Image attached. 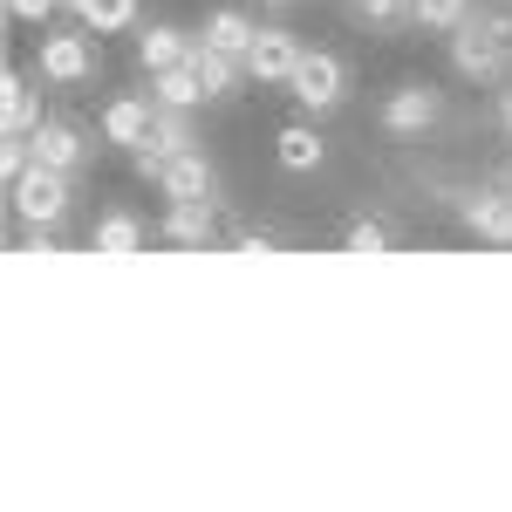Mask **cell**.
<instances>
[{"instance_id":"cb8c5ba5","label":"cell","mask_w":512,"mask_h":512,"mask_svg":"<svg viewBox=\"0 0 512 512\" xmlns=\"http://www.w3.org/2000/svg\"><path fill=\"white\" fill-rule=\"evenodd\" d=\"M233 246H239V253H274V239H267V233H239Z\"/></svg>"},{"instance_id":"9c48e42d","label":"cell","mask_w":512,"mask_h":512,"mask_svg":"<svg viewBox=\"0 0 512 512\" xmlns=\"http://www.w3.org/2000/svg\"><path fill=\"white\" fill-rule=\"evenodd\" d=\"M151 130H158V96H117V103L103 110V137L123 144V151H137Z\"/></svg>"},{"instance_id":"d4e9b609","label":"cell","mask_w":512,"mask_h":512,"mask_svg":"<svg viewBox=\"0 0 512 512\" xmlns=\"http://www.w3.org/2000/svg\"><path fill=\"white\" fill-rule=\"evenodd\" d=\"M499 123H506V130H512V89H506V96H499Z\"/></svg>"},{"instance_id":"3957f363","label":"cell","mask_w":512,"mask_h":512,"mask_svg":"<svg viewBox=\"0 0 512 512\" xmlns=\"http://www.w3.org/2000/svg\"><path fill=\"white\" fill-rule=\"evenodd\" d=\"M287 96L321 117V110H335V103L349 96V69H342L328 48H301V69H294V82H287Z\"/></svg>"},{"instance_id":"603a6c76","label":"cell","mask_w":512,"mask_h":512,"mask_svg":"<svg viewBox=\"0 0 512 512\" xmlns=\"http://www.w3.org/2000/svg\"><path fill=\"white\" fill-rule=\"evenodd\" d=\"M55 7H62V0H7V14H14V21H48Z\"/></svg>"},{"instance_id":"d6986e66","label":"cell","mask_w":512,"mask_h":512,"mask_svg":"<svg viewBox=\"0 0 512 512\" xmlns=\"http://www.w3.org/2000/svg\"><path fill=\"white\" fill-rule=\"evenodd\" d=\"M96 253H110V260H123V253H144V219L110 212V219L96 226Z\"/></svg>"},{"instance_id":"ffe728a7","label":"cell","mask_w":512,"mask_h":512,"mask_svg":"<svg viewBox=\"0 0 512 512\" xmlns=\"http://www.w3.org/2000/svg\"><path fill=\"white\" fill-rule=\"evenodd\" d=\"M355 14H362L376 35H396L403 21H417V0H355Z\"/></svg>"},{"instance_id":"4fadbf2b","label":"cell","mask_w":512,"mask_h":512,"mask_svg":"<svg viewBox=\"0 0 512 512\" xmlns=\"http://www.w3.org/2000/svg\"><path fill=\"white\" fill-rule=\"evenodd\" d=\"M41 130V103H35V89L21 76H7L0 82V137H35Z\"/></svg>"},{"instance_id":"8fae6325","label":"cell","mask_w":512,"mask_h":512,"mask_svg":"<svg viewBox=\"0 0 512 512\" xmlns=\"http://www.w3.org/2000/svg\"><path fill=\"white\" fill-rule=\"evenodd\" d=\"M192 41L198 35H185V28H171V21H158V28H144L137 35V62L158 76V69H178V62H192Z\"/></svg>"},{"instance_id":"6da1fadb","label":"cell","mask_w":512,"mask_h":512,"mask_svg":"<svg viewBox=\"0 0 512 512\" xmlns=\"http://www.w3.org/2000/svg\"><path fill=\"white\" fill-rule=\"evenodd\" d=\"M512 62V14H465L451 28V69L472 82H499Z\"/></svg>"},{"instance_id":"277c9868","label":"cell","mask_w":512,"mask_h":512,"mask_svg":"<svg viewBox=\"0 0 512 512\" xmlns=\"http://www.w3.org/2000/svg\"><path fill=\"white\" fill-rule=\"evenodd\" d=\"M294 69H301V41L287 35V28H260L253 55H246V76L267 82V89H287V82H294Z\"/></svg>"},{"instance_id":"ba28073f","label":"cell","mask_w":512,"mask_h":512,"mask_svg":"<svg viewBox=\"0 0 512 512\" xmlns=\"http://www.w3.org/2000/svg\"><path fill=\"white\" fill-rule=\"evenodd\" d=\"M437 123V89L431 82H403L390 103H383V130L390 137H417V130H431Z\"/></svg>"},{"instance_id":"7a4b0ae2","label":"cell","mask_w":512,"mask_h":512,"mask_svg":"<svg viewBox=\"0 0 512 512\" xmlns=\"http://www.w3.org/2000/svg\"><path fill=\"white\" fill-rule=\"evenodd\" d=\"M7 198H14V219H28V226H62L69 219V198H76V178L69 171H55V164H28L14 185H7Z\"/></svg>"},{"instance_id":"5b68a950","label":"cell","mask_w":512,"mask_h":512,"mask_svg":"<svg viewBox=\"0 0 512 512\" xmlns=\"http://www.w3.org/2000/svg\"><path fill=\"white\" fill-rule=\"evenodd\" d=\"M164 198L171 205H219V171L198 158V151H178V158L164 164Z\"/></svg>"},{"instance_id":"8992f818","label":"cell","mask_w":512,"mask_h":512,"mask_svg":"<svg viewBox=\"0 0 512 512\" xmlns=\"http://www.w3.org/2000/svg\"><path fill=\"white\" fill-rule=\"evenodd\" d=\"M41 76L48 82H89L96 76V41H89V28L41 41Z\"/></svg>"},{"instance_id":"e0dca14e","label":"cell","mask_w":512,"mask_h":512,"mask_svg":"<svg viewBox=\"0 0 512 512\" xmlns=\"http://www.w3.org/2000/svg\"><path fill=\"white\" fill-rule=\"evenodd\" d=\"M274 158H280V171H315L321 164V137L308 130V123H287L274 137Z\"/></svg>"},{"instance_id":"5bb4252c","label":"cell","mask_w":512,"mask_h":512,"mask_svg":"<svg viewBox=\"0 0 512 512\" xmlns=\"http://www.w3.org/2000/svg\"><path fill=\"white\" fill-rule=\"evenodd\" d=\"M212 226H219V205H171L158 233L171 239V246H205V239H212Z\"/></svg>"},{"instance_id":"7c38bea8","label":"cell","mask_w":512,"mask_h":512,"mask_svg":"<svg viewBox=\"0 0 512 512\" xmlns=\"http://www.w3.org/2000/svg\"><path fill=\"white\" fill-rule=\"evenodd\" d=\"M239 69H246L239 55H226V48H212V41H205V35L192 41V76L205 82V96H212V103H219V96H233Z\"/></svg>"},{"instance_id":"ac0fdd59","label":"cell","mask_w":512,"mask_h":512,"mask_svg":"<svg viewBox=\"0 0 512 512\" xmlns=\"http://www.w3.org/2000/svg\"><path fill=\"white\" fill-rule=\"evenodd\" d=\"M151 89H158V103H178V110H198V103H212V96H205V82L192 76V62H178V69H158V76H151Z\"/></svg>"},{"instance_id":"9a60e30c","label":"cell","mask_w":512,"mask_h":512,"mask_svg":"<svg viewBox=\"0 0 512 512\" xmlns=\"http://www.w3.org/2000/svg\"><path fill=\"white\" fill-rule=\"evenodd\" d=\"M205 41H212V48H226V55H239V62H246V55H253V41H260V28H253V21H246L239 7H219V14L205 21Z\"/></svg>"},{"instance_id":"52a82bcc","label":"cell","mask_w":512,"mask_h":512,"mask_svg":"<svg viewBox=\"0 0 512 512\" xmlns=\"http://www.w3.org/2000/svg\"><path fill=\"white\" fill-rule=\"evenodd\" d=\"M28 144H35V164H55V171H69V178L89 164V137H82L76 123H62V117H41V130L28 137Z\"/></svg>"},{"instance_id":"44dd1931","label":"cell","mask_w":512,"mask_h":512,"mask_svg":"<svg viewBox=\"0 0 512 512\" xmlns=\"http://www.w3.org/2000/svg\"><path fill=\"white\" fill-rule=\"evenodd\" d=\"M342 246L349 253H390V226L383 219H355L349 233H342Z\"/></svg>"},{"instance_id":"7402d4cb","label":"cell","mask_w":512,"mask_h":512,"mask_svg":"<svg viewBox=\"0 0 512 512\" xmlns=\"http://www.w3.org/2000/svg\"><path fill=\"white\" fill-rule=\"evenodd\" d=\"M465 14H472V0H417V21H424V28H444V35H451Z\"/></svg>"},{"instance_id":"484cf974","label":"cell","mask_w":512,"mask_h":512,"mask_svg":"<svg viewBox=\"0 0 512 512\" xmlns=\"http://www.w3.org/2000/svg\"><path fill=\"white\" fill-rule=\"evenodd\" d=\"M267 7H294V0H267Z\"/></svg>"},{"instance_id":"30bf717a","label":"cell","mask_w":512,"mask_h":512,"mask_svg":"<svg viewBox=\"0 0 512 512\" xmlns=\"http://www.w3.org/2000/svg\"><path fill=\"white\" fill-rule=\"evenodd\" d=\"M465 226H472L478 239L512 246V185H492V192H472V198H465Z\"/></svg>"},{"instance_id":"2e32d148","label":"cell","mask_w":512,"mask_h":512,"mask_svg":"<svg viewBox=\"0 0 512 512\" xmlns=\"http://www.w3.org/2000/svg\"><path fill=\"white\" fill-rule=\"evenodd\" d=\"M69 7H76V28H89V35H117L137 21V0H69Z\"/></svg>"}]
</instances>
